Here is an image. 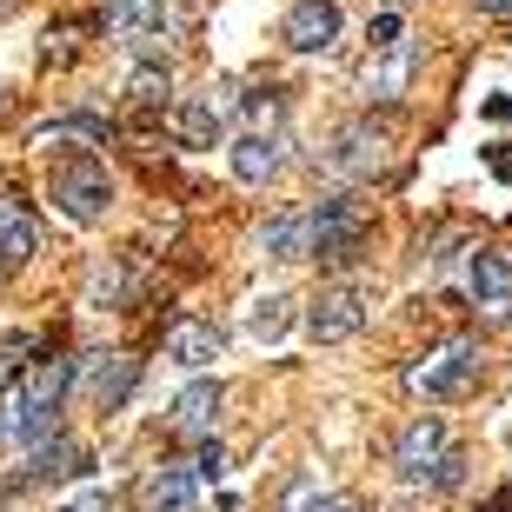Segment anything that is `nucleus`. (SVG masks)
<instances>
[{"label": "nucleus", "mask_w": 512, "mask_h": 512, "mask_svg": "<svg viewBox=\"0 0 512 512\" xmlns=\"http://www.w3.org/2000/svg\"><path fill=\"white\" fill-rule=\"evenodd\" d=\"M107 200H114V180L100 167L94 153H80V160H60L54 167V207L74 220V227H94L107 220Z\"/></svg>", "instance_id": "obj_1"}, {"label": "nucleus", "mask_w": 512, "mask_h": 512, "mask_svg": "<svg viewBox=\"0 0 512 512\" xmlns=\"http://www.w3.org/2000/svg\"><path fill=\"white\" fill-rule=\"evenodd\" d=\"M306 220H313V247H306V253H320L326 266H353V260H360V247H366V213H360V200L333 193V200H320Z\"/></svg>", "instance_id": "obj_2"}, {"label": "nucleus", "mask_w": 512, "mask_h": 512, "mask_svg": "<svg viewBox=\"0 0 512 512\" xmlns=\"http://www.w3.org/2000/svg\"><path fill=\"white\" fill-rule=\"evenodd\" d=\"M406 380H413V393H426V399H459L466 386L479 380V346H473V340L439 346V353H426V360H419Z\"/></svg>", "instance_id": "obj_3"}, {"label": "nucleus", "mask_w": 512, "mask_h": 512, "mask_svg": "<svg viewBox=\"0 0 512 512\" xmlns=\"http://www.w3.org/2000/svg\"><path fill=\"white\" fill-rule=\"evenodd\" d=\"M446 453H453V439H446V419L426 413V419H413V426L399 433L393 466H399V479H406V486H426V479L439 473V459H446Z\"/></svg>", "instance_id": "obj_4"}, {"label": "nucleus", "mask_w": 512, "mask_h": 512, "mask_svg": "<svg viewBox=\"0 0 512 512\" xmlns=\"http://www.w3.org/2000/svg\"><path fill=\"white\" fill-rule=\"evenodd\" d=\"M360 326H366V293L360 286H333V293H320V300L306 306L313 346H340V340H353Z\"/></svg>", "instance_id": "obj_5"}, {"label": "nucleus", "mask_w": 512, "mask_h": 512, "mask_svg": "<svg viewBox=\"0 0 512 512\" xmlns=\"http://www.w3.org/2000/svg\"><path fill=\"white\" fill-rule=\"evenodd\" d=\"M280 40L293 47V54H326V47L340 40V7H333V0H293Z\"/></svg>", "instance_id": "obj_6"}, {"label": "nucleus", "mask_w": 512, "mask_h": 512, "mask_svg": "<svg viewBox=\"0 0 512 512\" xmlns=\"http://www.w3.org/2000/svg\"><path fill=\"white\" fill-rule=\"evenodd\" d=\"M220 346H227V333L213 320H180L167 333V360L173 366H207V360H220Z\"/></svg>", "instance_id": "obj_7"}, {"label": "nucleus", "mask_w": 512, "mask_h": 512, "mask_svg": "<svg viewBox=\"0 0 512 512\" xmlns=\"http://www.w3.org/2000/svg\"><path fill=\"white\" fill-rule=\"evenodd\" d=\"M253 247H260L266 260H306V247H313V220H306V213H273Z\"/></svg>", "instance_id": "obj_8"}, {"label": "nucleus", "mask_w": 512, "mask_h": 512, "mask_svg": "<svg viewBox=\"0 0 512 512\" xmlns=\"http://www.w3.org/2000/svg\"><path fill=\"white\" fill-rule=\"evenodd\" d=\"M380 160H386V127H366V120H360V127L340 133V153H333V167H340V173L360 180V173H373Z\"/></svg>", "instance_id": "obj_9"}, {"label": "nucleus", "mask_w": 512, "mask_h": 512, "mask_svg": "<svg viewBox=\"0 0 512 512\" xmlns=\"http://www.w3.org/2000/svg\"><path fill=\"white\" fill-rule=\"evenodd\" d=\"M473 300L479 306H512V247L473 253Z\"/></svg>", "instance_id": "obj_10"}, {"label": "nucleus", "mask_w": 512, "mask_h": 512, "mask_svg": "<svg viewBox=\"0 0 512 512\" xmlns=\"http://www.w3.org/2000/svg\"><path fill=\"white\" fill-rule=\"evenodd\" d=\"M193 499H200V473L193 466H160L147 486V512H193Z\"/></svg>", "instance_id": "obj_11"}, {"label": "nucleus", "mask_w": 512, "mask_h": 512, "mask_svg": "<svg viewBox=\"0 0 512 512\" xmlns=\"http://www.w3.org/2000/svg\"><path fill=\"white\" fill-rule=\"evenodd\" d=\"M180 133H187V147H213V140L227 133V107L213 100V87L180 100Z\"/></svg>", "instance_id": "obj_12"}, {"label": "nucleus", "mask_w": 512, "mask_h": 512, "mask_svg": "<svg viewBox=\"0 0 512 512\" xmlns=\"http://www.w3.org/2000/svg\"><path fill=\"white\" fill-rule=\"evenodd\" d=\"M213 419H220V380H193L173 399V426L180 433H213Z\"/></svg>", "instance_id": "obj_13"}, {"label": "nucleus", "mask_w": 512, "mask_h": 512, "mask_svg": "<svg viewBox=\"0 0 512 512\" xmlns=\"http://www.w3.org/2000/svg\"><path fill=\"white\" fill-rule=\"evenodd\" d=\"M273 167H280V147H273L266 133H240V140H233V173H240L247 187L273 180Z\"/></svg>", "instance_id": "obj_14"}, {"label": "nucleus", "mask_w": 512, "mask_h": 512, "mask_svg": "<svg viewBox=\"0 0 512 512\" xmlns=\"http://www.w3.org/2000/svg\"><path fill=\"white\" fill-rule=\"evenodd\" d=\"M380 67H366V100H393L399 87H406V74H413V47L406 40H393V47H380Z\"/></svg>", "instance_id": "obj_15"}, {"label": "nucleus", "mask_w": 512, "mask_h": 512, "mask_svg": "<svg viewBox=\"0 0 512 512\" xmlns=\"http://www.w3.org/2000/svg\"><path fill=\"white\" fill-rule=\"evenodd\" d=\"M286 326H293V300H286V293H266V300L247 306V333H253L260 346H280Z\"/></svg>", "instance_id": "obj_16"}, {"label": "nucleus", "mask_w": 512, "mask_h": 512, "mask_svg": "<svg viewBox=\"0 0 512 512\" xmlns=\"http://www.w3.org/2000/svg\"><path fill=\"white\" fill-rule=\"evenodd\" d=\"M133 380H140V366L133 360H107V366H94V406L100 413H120V406H127V393H133Z\"/></svg>", "instance_id": "obj_17"}, {"label": "nucleus", "mask_w": 512, "mask_h": 512, "mask_svg": "<svg viewBox=\"0 0 512 512\" xmlns=\"http://www.w3.org/2000/svg\"><path fill=\"white\" fill-rule=\"evenodd\" d=\"M67 473H87V453H80L74 439H54V446H40L27 479H67Z\"/></svg>", "instance_id": "obj_18"}, {"label": "nucleus", "mask_w": 512, "mask_h": 512, "mask_svg": "<svg viewBox=\"0 0 512 512\" xmlns=\"http://www.w3.org/2000/svg\"><path fill=\"white\" fill-rule=\"evenodd\" d=\"M40 247V233H34V220L14 207V200H0V253L7 260H27V253Z\"/></svg>", "instance_id": "obj_19"}, {"label": "nucleus", "mask_w": 512, "mask_h": 512, "mask_svg": "<svg viewBox=\"0 0 512 512\" xmlns=\"http://www.w3.org/2000/svg\"><path fill=\"white\" fill-rule=\"evenodd\" d=\"M40 147H54V140H107V120H94V114H74V120H47V127L34 133Z\"/></svg>", "instance_id": "obj_20"}, {"label": "nucleus", "mask_w": 512, "mask_h": 512, "mask_svg": "<svg viewBox=\"0 0 512 512\" xmlns=\"http://www.w3.org/2000/svg\"><path fill=\"white\" fill-rule=\"evenodd\" d=\"M127 94L140 100V107H153V100H167V67H153V60H140L127 74Z\"/></svg>", "instance_id": "obj_21"}, {"label": "nucleus", "mask_w": 512, "mask_h": 512, "mask_svg": "<svg viewBox=\"0 0 512 512\" xmlns=\"http://www.w3.org/2000/svg\"><path fill=\"white\" fill-rule=\"evenodd\" d=\"M366 40H373V54H380V47H393V40H399V14H373Z\"/></svg>", "instance_id": "obj_22"}, {"label": "nucleus", "mask_w": 512, "mask_h": 512, "mask_svg": "<svg viewBox=\"0 0 512 512\" xmlns=\"http://www.w3.org/2000/svg\"><path fill=\"white\" fill-rule=\"evenodd\" d=\"M220 466H227V453H220V439H207V446H200V459H193V473H200V479H220Z\"/></svg>", "instance_id": "obj_23"}, {"label": "nucleus", "mask_w": 512, "mask_h": 512, "mask_svg": "<svg viewBox=\"0 0 512 512\" xmlns=\"http://www.w3.org/2000/svg\"><path fill=\"white\" fill-rule=\"evenodd\" d=\"M306 512H366V506H360V499H353V493H326V499H313V506H306Z\"/></svg>", "instance_id": "obj_24"}, {"label": "nucleus", "mask_w": 512, "mask_h": 512, "mask_svg": "<svg viewBox=\"0 0 512 512\" xmlns=\"http://www.w3.org/2000/svg\"><path fill=\"white\" fill-rule=\"evenodd\" d=\"M114 293H120V273H114V266H100V273H94V306H107Z\"/></svg>", "instance_id": "obj_25"}, {"label": "nucleus", "mask_w": 512, "mask_h": 512, "mask_svg": "<svg viewBox=\"0 0 512 512\" xmlns=\"http://www.w3.org/2000/svg\"><path fill=\"white\" fill-rule=\"evenodd\" d=\"M486 160H493L499 180H512V153H506V147H486Z\"/></svg>", "instance_id": "obj_26"}, {"label": "nucleus", "mask_w": 512, "mask_h": 512, "mask_svg": "<svg viewBox=\"0 0 512 512\" xmlns=\"http://www.w3.org/2000/svg\"><path fill=\"white\" fill-rule=\"evenodd\" d=\"M479 512H506V493H493V499H486V506H479Z\"/></svg>", "instance_id": "obj_27"}, {"label": "nucleus", "mask_w": 512, "mask_h": 512, "mask_svg": "<svg viewBox=\"0 0 512 512\" xmlns=\"http://www.w3.org/2000/svg\"><path fill=\"white\" fill-rule=\"evenodd\" d=\"M7 373H14V366H7V353H0V386H7Z\"/></svg>", "instance_id": "obj_28"}, {"label": "nucleus", "mask_w": 512, "mask_h": 512, "mask_svg": "<svg viewBox=\"0 0 512 512\" xmlns=\"http://www.w3.org/2000/svg\"><path fill=\"white\" fill-rule=\"evenodd\" d=\"M67 512H74V506H67Z\"/></svg>", "instance_id": "obj_29"}]
</instances>
